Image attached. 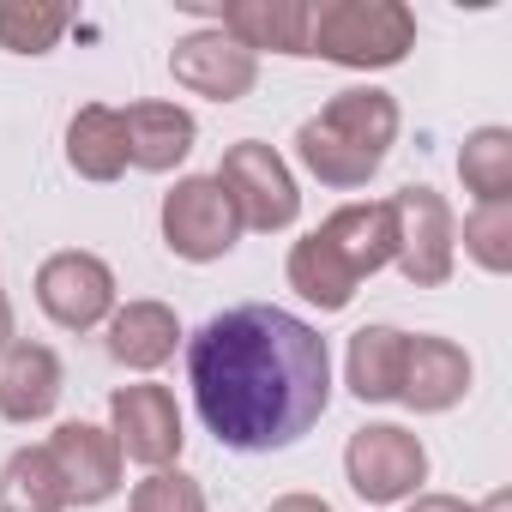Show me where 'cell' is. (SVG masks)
I'll use <instances>...</instances> for the list:
<instances>
[{
  "label": "cell",
  "mask_w": 512,
  "mask_h": 512,
  "mask_svg": "<svg viewBox=\"0 0 512 512\" xmlns=\"http://www.w3.org/2000/svg\"><path fill=\"white\" fill-rule=\"evenodd\" d=\"M187 386L217 446L284 452L332 404V350L290 308L241 302L193 332Z\"/></svg>",
  "instance_id": "1"
},
{
  "label": "cell",
  "mask_w": 512,
  "mask_h": 512,
  "mask_svg": "<svg viewBox=\"0 0 512 512\" xmlns=\"http://www.w3.org/2000/svg\"><path fill=\"white\" fill-rule=\"evenodd\" d=\"M392 139H398V97L356 85V91H338L314 121H302L296 157L320 187H368Z\"/></svg>",
  "instance_id": "2"
},
{
  "label": "cell",
  "mask_w": 512,
  "mask_h": 512,
  "mask_svg": "<svg viewBox=\"0 0 512 512\" xmlns=\"http://www.w3.org/2000/svg\"><path fill=\"white\" fill-rule=\"evenodd\" d=\"M416 49V13L404 0H320L308 25V55L350 67V73H380L398 67Z\"/></svg>",
  "instance_id": "3"
},
{
  "label": "cell",
  "mask_w": 512,
  "mask_h": 512,
  "mask_svg": "<svg viewBox=\"0 0 512 512\" xmlns=\"http://www.w3.org/2000/svg\"><path fill=\"white\" fill-rule=\"evenodd\" d=\"M217 187L229 193L241 229L272 235V229H290V223L302 217V193H296L290 163H284L272 145H260V139H241V145L223 151V163H217Z\"/></svg>",
  "instance_id": "4"
},
{
  "label": "cell",
  "mask_w": 512,
  "mask_h": 512,
  "mask_svg": "<svg viewBox=\"0 0 512 512\" xmlns=\"http://www.w3.org/2000/svg\"><path fill=\"white\" fill-rule=\"evenodd\" d=\"M344 476L374 506L416 500V488L428 482V446L410 428H398V422H368L344 446Z\"/></svg>",
  "instance_id": "5"
},
{
  "label": "cell",
  "mask_w": 512,
  "mask_h": 512,
  "mask_svg": "<svg viewBox=\"0 0 512 512\" xmlns=\"http://www.w3.org/2000/svg\"><path fill=\"white\" fill-rule=\"evenodd\" d=\"M386 205H392V223H398L392 266H398L416 290H440V284L452 278V260H458L452 205H446L434 187H398Z\"/></svg>",
  "instance_id": "6"
},
{
  "label": "cell",
  "mask_w": 512,
  "mask_h": 512,
  "mask_svg": "<svg viewBox=\"0 0 512 512\" xmlns=\"http://www.w3.org/2000/svg\"><path fill=\"white\" fill-rule=\"evenodd\" d=\"M163 241L175 260L211 266L241 241V217L229 205V193L217 187V175H181L163 193Z\"/></svg>",
  "instance_id": "7"
},
{
  "label": "cell",
  "mask_w": 512,
  "mask_h": 512,
  "mask_svg": "<svg viewBox=\"0 0 512 512\" xmlns=\"http://www.w3.org/2000/svg\"><path fill=\"white\" fill-rule=\"evenodd\" d=\"M37 308L61 326V332H91L115 314V272L97 253H49L37 266Z\"/></svg>",
  "instance_id": "8"
},
{
  "label": "cell",
  "mask_w": 512,
  "mask_h": 512,
  "mask_svg": "<svg viewBox=\"0 0 512 512\" xmlns=\"http://www.w3.org/2000/svg\"><path fill=\"white\" fill-rule=\"evenodd\" d=\"M109 434L121 446V458L145 464V470H169L181 458V410H175V392L169 386H121L109 398Z\"/></svg>",
  "instance_id": "9"
},
{
  "label": "cell",
  "mask_w": 512,
  "mask_h": 512,
  "mask_svg": "<svg viewBox=\"0 0 512 512\" xmlns=\"http://www.w3.org/2000/svg\"><path fill=\"white\" fill-rule=\"evenodd\" d=\"M49 464H55V482L67 494V506H103L109 494H121V446L109 428L97 422H61L49 434Z\"/></svg>",
  "instance_id": "10"
},
{
  "label": "cell",
  "mask_w": 512,
  "mask_h": 512,
  "mask_svg": "<svg viewBox=\"0 0 512 512\" xmlns=\"http://www.w3.org/2000/svg\"><path fill=\"white\" fill-rule=\"evenodd\" d=\"M169 73H175V85L193 91V97L241 103L253 85H260V55H247L235 37H223L217 25H205V31H187V37L169 49Z\"/></svg>",
  "instance_id": "11"
},
{
  "label": "cell",
  "mask_w": 512,
  "mask_h": 512,
  "mask_svg": "<svg viewBox=\"0 0 512 512\" xmlns=\"http://www.w3.org/2000/svg\"><path fill=\"white\" fill-rule=\"evenodd\" d=\"M470 392V356L452 338L416 332L404 344V380H398V404H410L416 416H440Z\"/></svg>",
  "instance_id": "12"
},
{
  "label": "cell",
  "mask_w": 512,
  "mask_h": 512,
  "mask_svg": "<svg viewBox=\"0 0 512 512\" xmlns=\"http://www.w3.org/2000/svg\"><path fill=\"white\" fill-rule=\"evenodd\" d=\"M67 380H61V356L49 344H31V338H13L0 350V416L7 422H43L55 416Z\"/></svg>",
  "instance_id": "13"
},
{
  "label": "cell",
  "mask_w": 512,
  "mask_h": 512,
  "mask_svg": "<svg viewBox=\"0 0 512 512\" xmlns=\"http://www.w3.org/2000/svg\"><path fill=\"white\" fill-rule=\"evenodd\" d=\"M308 25H314V0H229L217 31L235 37L247 55H308Z\"/></svg>",
  "instance_id": "14"
},
{
  "label": "cell",
  "mask_w": 512,
  "mask_h": 512,
  "mask_svg": "<svg viewBox=\"0 0 512 512\" xmlns=\"http://www.w3.org/2000/svg\"><path fill=\"white\" fill-rule=\"evenodd\" d=\"M320 235L338 247V260L362 278H374L380 266H392V247H398V223H392V205L386 199H356V205H338Z\"/></svg>",
  "instance_id": "15"
},
{
  "label": "cell",
  "mask_w": 512,
  "mask_h": 512,
  "mask_svg": "<svg viewBox=\"0 0 512 512\" xmlns=\"http://www.w3.org/2000/svg\"><path fill=\"white\" fill-rule=\"evenodd\" d=\"M121 121H127V163L151 169V175H169L199 139V127L181 103H133V109H121Z\"/></svg>",
  "instance_id": "16"
},
{
  "label": "cell",
  "mask_w": 512,
  "mask_h": 512,
  "mask_svg": "<svg viewBox=\"0 0 512 512\" xmlns=\"http://www.w3.org/2000/svg\"><path fill=\"white\" fill-rule=\"evenodd\" d=\"M175 344H181V320L163 302H127V308L109 314V356L133 374L163 368L175 356Z\"/></svg>",
  "instance_id": "17"
},
{
  "label": "cell",
  "mask_w": 512,
  "mask_h": 512,
  "mask_svg": "<svg viewBox=\"0 0 512 512\" xmlns=\"http://www.w3.org/2000/svg\"><path fill=\"white\" fill-rule=\"evenodd\" d=\"M404 344L410 332L398 326H362L350 332V356H344V380L362 404H392L398 380H404Z\"/></svg>",
  "instance_id": "18"
},
{
  "label": "cell",
  "mask_w": 512,
  "mask_h": 512,
  "mask_svg": "<svg viewBox=\"0 0 512 512\" xmlns=\"http://www.w3.org/2000/svg\"><path fill=\"white\" fill-rule=\"evenodd\" d=\"M67 163L85 181H121L127 175V121L109 103H85L67 127Z\"/></svg>",
  "instance_id": "19"
},
{
  "label": "cell",
  "mask_w": 512,
  "mask_h": 512,
  "mask_svg": "<svg viewBox=\"0 0 512 512\" xmlns=\"http://www.w3.org/2000/svg\"><path fill=\"white\" fill-rule=\"evenodd\" d=\"M290 290L302 296V302H314L320 314H338V308H350L356 302V272L338 260V247L314 229V235H302L296 247H290Z\"/></svg>",
  "instance_id": "20"
},
{
  "label": "cell",
  "mask_w": 512,
  "mask_h": 512,
  "mask_svg": "<svg viewBox=\"0 0 512 512\" xmlns=\"http://www.w3.org/2000/svg\"><path fill=\"white\" fill-rule=\"evenodd\" d=\"M0 512H67V494L43 446H19L0 464Z\"/></svg>",
  "instance_id": "21"
},
{
  "label": "cell",
  "mask_w": 512,
  "mask_h": 512,
  "mask_svg": "<svg viewBox=\"0 0 512 512\" xmlns=\"http://www.w3.org/2000/svg\"><path fill=\"white\" fill-rule=\"evenodd\" d=\"M458 181L476 193V205L512 199V133L506 127H476L458 151Z\"/></svg>",
  "instance_id": "22"
},
{
  "label": "cell",
  "mask_w": 512,
  "mask_h": 512,
  "mask_svg": "<svg viewBox=\"0 0 512 512\" xmlns=\"http://www.w3.org/2000/svg\"><path fill=\"white\" fill-rule=\"evenodd\" d=\"M73 13L49 7V0H0V49L13 55H49L67 37Z\"/></svg>",
  "instance_id": "23"
},
{
  "label": "cell",
  "mask_w": 512,
  "mask_h": 512,
  "mask_svg": "<svg viewBox=\"0 0 512 512\" xmlns=\"http://www.w3.org/2000/svg\"><path fill=\"white\" fill-rule=\"evenodd\" d=\"M464 253H470L482 272H494V278L512 272V199L476 205V211L464 217Z\"/></svg>",
  "instance_id": "24"
},
{
  "label": "cell",
  "mask_w": 512,
  "mask_h": 512,
  "mask_svg": "<svg viewBox=\"0 0 512 512\" xmlns=\"http://www.w3.org/2000/svg\"><path fill=\"white\" fill-rule=\"evenodd\" d=\"M127 512H205V488L193 476H181V470H151L133 488Z\"/></svg>",
  "instance_id": "25"
},
{
  "label": "cell",
  "mask_w": 512,
  "mask_h": 512,
  "mask_svg": "<svg viewBox=\"0 0 512 512\" xmlns=\"http://www.w3.org/2000/svg\"><path fill=\"white\" fill-rule=\"evenodd\" d=\"M410 512H476V506H464L458 494H416Z\"/></svg>",
  "instance_id": "26"
},
{
  "label": "cell",
  "mask_w": 512,
  "mask_h": 512,
  "mask_svg": "<svg viewBox=\"0 0 512 512\" xmlns=\"http://www.w3.org/2000/svg\"><path fill=\"white\" fill-rule=\"evenodd\" d=\"M266 512H332V506H326L320 494H278Z\"/></svg>",
  "instance_id": "27"
},
{
  "label": "cell",
  "mask_w": 512,
  "mask_h": 512,
  "mask_svg": "<svg viewBox=\"0 0 512 512\" xmlns=\"http://www.w3.org/2000/svg\"><path fill=\"white\" fill-rule=\"evenodd\" d=\"M13 344V302H7V290H0V350Z\"/></svg>",
  "instance_id": "28"
},
{
  "label": "cell",
  "mask_w": 512,
  "mask_h": 512,
  "mask_svg": "<svg viewBox=\"0 0 512 512\" xmlns=\"http://www.w3.org/2000/svg\"><path fill=\"white\" fill-rule=\"evenodd\" d=\"M476 512H512V494H506V488H500V494H488V500H482V506H476Z\"/></svg>",
  "instance_id": "29"
}]
</instances>
